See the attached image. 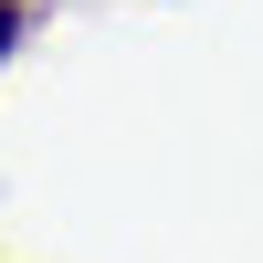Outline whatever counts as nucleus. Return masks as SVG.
I'll return each mask as SVG.
<instances>
[{"mask_svg": "<svg viewBox=\"0 0 263 263\" xmlns=\"http://www.w3.org/2000/svg\"><path fill=\"white\" fill-rule=\"evenodd\" d=\"M11 42H21V0H0V53H11Z\"/></svg>", "mask_w": 263, "mask_h": 263, "instance_id": "f257e3e1", "label": "nucleus"}]
</instances>
